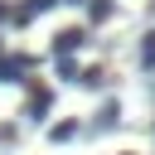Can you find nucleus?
<instances>
[{
  "mask_svg": "<svg viewBox=\"0 0 155 155\" xmlns=\"http://www.w3.org/2000/svg\"><path fill=\"white\" fill-rule=\"evenodd\" d=\"M24 73H34V58H29V53H5V58H0V82H19V87H24V82H29Z\"/></svg>",
  "mask_w": 155,
  "mask_h": 155,
  "instance_id": "obj_1",
  "label": "nucleus"
},
{
  "mask_svg": "<svg viewBox=\"0 0 155 155\" xmlns=\"http://www.w3.org/2000/svg\"><path fill=\"white\" fill-rule=\"evenodd\" d=\"M24 87H29V102H24V116H29V121H44V116H48V107H53V92H48L44 82H24Z\"/></svg>",
  "mask_w": 155,
  "mask_h": 155,
  "instance_id": "obj_2",
  "label": "nucleus"
},
{
  "mask_svg": "<svg viewBox=\"0 0 155 155\" xmlns=\"http://www.w3.org/2000/svg\"><path fill=\"white\" fill-rule=\"evenodd\" d=\"M53 5H63V0H24V5H10V24L24 29V24H34L44 10H53Z\"/></svg>",
  "mask_w": 155,
  "mask_h": 155,
  "instance_id": "obj_3",
  "label": "nucleus"
},
{
  "mask_svg": "<svg viewBox=\"0 0 155 155\" xmlns=\"http://www.w3.org/2000/svg\"><path fill=\"white\" fill-rule=\"evenodd\" d=\"M82 44H87V29H78V24H73V29H58V34H53V53H78Z\"/></svg>",
  "mask_w": 155,
  "mask_h": 155,
  "instance_id": "obj_4",
  "label": "nucleus"
},
{
  "mask_svg": "<svg viewBox=\"0 0 155 155\" xmlns=\"http://www.w3.org/2000/svg\"><path fill=\"white\" fill-rule=\"evenodd\" d=\"M92 126H97V131H116V126H121V107H116V102H102L97 116H92Z\"/></svg>",
  "mask_w": 155,
  "mask_h": 155,
  "instance_id": "obj_5",
  "label": "nucleus"
},
{
  "mask_svg": "<svg viewBox=\"0 0 155 155\" xmlns=\"http://www.w3.org/2000/svg\"><path fill=\"white\" fill-rule=\"evenodd\" d=\"M111 15H116V5H111V0H87V19H92V24H107Z\"/></svg>",
  "mask_w": 155,
  "mask_h": 155,
  "instance_id": "obj_6",
  "label": "nucleus"
},
{
  "mask_svg": "<svg viewBox=\"0 0 155 155\" xmlns=\"http://www.w3.org/2000/svg\"><path fill=\"white\" fill-rule=\"evenodd\" d=\"M53 68H58V78H68V82H78V63H73V53H53Z\"/></svg>",
  "mask_w": 155,
  "mask_h": 155,
  "instance_id": "obj_7",
  "label": "nucleus"
},
{
  "mask_svg": "<svg viewBox=\"0 0 155 155\" xmlns=\"http://www.w3.org/2000/svg\"><path fill=\"white\" fill-rule=\"evenodd\" d=\"M140 68L155 73V29H145V39H140Z\"/></svg>",
  "mask_w": 155,
  "mask_h": 155,
  "instance_id": "obj_8",
  "label": "nucleus"
},
{
  "mask_svg": "<svg viewBox=\"0 0 155 155\" xmlns=\"http://www.w3.org/2000/svg\"><path fill=\"white\" fill-rule=\"evenodd\" d=\"M73 136H78V121H53V126H48V140H53V145H58V140H73Z\"/></svg>",
  "mask_w": 155,
  "mask_h": 155,
  "instance_id": "obj_9",
  "label": "nucleus"
},
{
  "mask_svg": "<svg viewBox=\"0 0 155 155\" xmlns=\"http://www.w3.org/2000/svg\"><path fill=\"white\" fill-rule=\"evenodd\" d=\"M78 82H82V87H102V82H107V73H102V68H82V73H78Z\"/></svg>",
  "mask_w": 155,
  "mask_h": 155,
  "instance_id": "obj_10",
  "label": "nucleus"
},
{
  "mask_svg": "<svg viewBox=\"0 0 155 155\" xmlns=\"http://www.w3.org/2000/svg\"><path fill=\"white\" fill-rule=\"evenodd\" d=\"M0 24H10V5L5 0H0Z\"/></svg>",
  "mask_w": 155,
  "mask_h": 155,
  "instance_id": "obj_11",
  "label": "nucleus"
},
{
  "mask_svg": "<svg viewBox=\"0 0 155 155\" xmlns=\"http://www.w3.org/2000/svg\"><path fill=\"white\" fill-rule=\"evenodd\" d=\"M73 5H87V0H73Z\"/></svg>",
  "mask_w": 155,
  "mask_h": 155,
  "instance_id": "obj_12",
  "label": "nucleus"
},
{
  "mask_svg": "<svg viewBox=\"0 0 155 155\" xmlns=\"http://www.w3.org/2000/svg\"><path fill=\"white\" fill-rule=\"evenodd\" d=\"M0 58H5V44H0Z\"/></svg>",
  "mask_w": 155,
  "mask_h": 155,
  "instance_id": "obj_13",
  "label": "nucleus"
}]
</instances>
